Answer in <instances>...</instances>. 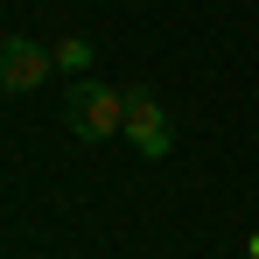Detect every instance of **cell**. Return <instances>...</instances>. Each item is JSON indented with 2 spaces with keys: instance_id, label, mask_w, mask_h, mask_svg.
Returning a JSON list of instances; mask_svg holds the SVG:
<instances>
[{
  "instance_id": "cell-1",
  "label": "cell",
  "mask_w": 259,
  "mask_h": 259,
  "mask_svg": "<svg viewBox=\"0 0 259 259\" xmlns=\"http://www.w3.org/2000/svg\"><path fill=\"white\" fill-rule=\"evenodd\" d=\"M63 119H70L77 140H112V133H126V91H112V84H70Z\"/></svg>"
},
{
  "instance_id": "cell-2",
  "label": "cell",
  "mask_w": 259,
  "mask_h": 259,
  "mask_svg": "<svg viewBox=\"0 0 259 259\" xmlns=\"http://www.w3.org/2000/svg\"><path fill=\"white\" fill-rule=\"evenodd\" d=\"M126 140H133L140 161H168V147H175V126H168V112L154 105V91H147V84L126 91Z\"/></svg>"
},
{
  "instance_id": "cell-3",
  "label": "cell",
  "mask_w": 259,
  "mask_h": 259,
  "mask_svg": "<svg viewBox=\"0 0 259 259\" xmlns=\"http://www.w3.org/2000/svg\"><path fill=\"white\" fill-rule=\"evenodd\" d=\"M49 70H56V49L28 42V35H7L0 42V91H35Z\"/></svg>"
},
{
  "instance_id": "cell-4",
  "label": "cell",
  "mask_w": 259,
  "mask_h": 259,
  "mask_svg": "<svg viewBox=\"0 0 259 259\" xmlns=\"http://www.w3.org/2000/svg\"><path fill=\"white\" fill-rule=\"evenodd\" d=\"M56 70H70V77H77V70H91V42H84V35L56 42Z\"/></svg>"
},
{
  "instance_id": "cell-5",
  "label": "cell",
  "mask_w": 259,
  "mask_h": 259,
  "mask_svg": "<svg viewBox=\"0 0 259 259\" xmlns=\"http://www.w3.org/2000/svg\"><path fill=\"white\" fill-rule=\"evenodd\" d=\"M245 252H252V259H259V231H252V245H245Z\"/></svg>"
}]
</instances>
